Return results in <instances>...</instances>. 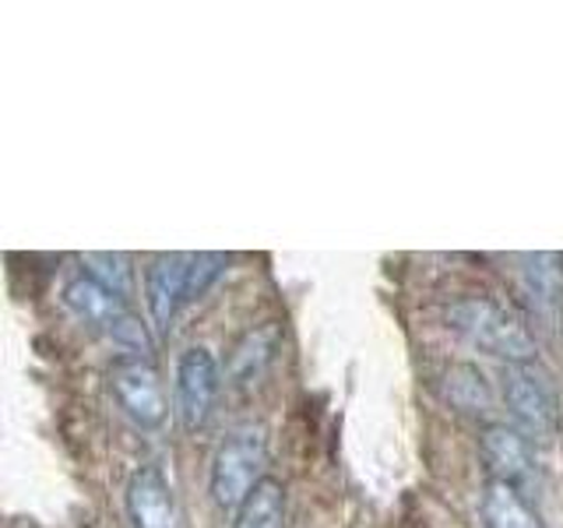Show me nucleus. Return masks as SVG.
<instances>
[{
  "label": "nucleus",
  "mask_w": 563,
  "mask_h": 528,
  "mask_svg": "<svg viewBox=\"0 0 563 528\" xmlns=\"http://www.w3.org/2000/svg\"><path fill=\"white\" fill-rule=\"evenodd\" d=\"M190 293V254H158L145 272V299L152 324L169 331L176 310L187 304Z\"/></svg>",
  "instance_id": "nucleus-7"
},
{
  "label": "nucleus",
  "mask_w": 563,
  "mask_h": 528,
  "mask_svg": "<svg viewBox=\"0 0 563 528\" xmlns=\"http://www.w3.org/2000/svg\"><path fill=\"white\" fill-rule=\"evenodd\" d=\"M264 465H268V440H264V430L257 427L233 430L219 444L216 458H211V475H208L211 501L222 510H240V504L251 497L254 486L264 480Z\"/></svg>",
  "instance_id": "nucleus-2"
},
{
  "label": "nucleus",
  "mask_w": 563,
  "mask_h": 528,
  "mask_svg": "<svg viewBox=\"0 0 563 528\" xmlns=\"http://www.w3.org/2000/svg\"><path fill=\"white\" fill-rule=\"evenodd\" d=\"M444 398L454 405V409H462V413H489V384L486 377L475 370L472 363H454L448 366V374H444Z\"/></svg>",
  "instance_id": "nucleus-14"
},
{
  "label": "nucleus",
  "mask_w": 563,
  "mask_h": 528,
  "mask_svg": "<svg viewBox=\"0 0 563 528\" xmlns=\"http://www.w3.org/2000/svg\"><path fill=\"white\" fill-rule=\"evenodd\" d=\"M233 528H286V486L264 475L251 497L240 504Z\"/></svg>",
  "instance_id": "nucleus-13"
},
{
  "label": "nucleus",
  "mask_w": 563,
  "mask_h": 528,
  "mask_svg": "<svg viewBox=\"0 0 563 528\" xmlns=\"http://www.w3.org/2000/svg\"><path fill=\"white\" fill-rule=\"evenodd\" d=\"M282 324L278 321H264L257 328H251L243 339L233 345L229 352V363H225V374L233 384H254L264 370H268L282 349Z\"/></svg>",
  "instance_id": "nucleus-11"
},
{
  "label": "nucleus",
  "mask_w": 563,
  "mask_h": 528,
  "mask_svg": "<svg viewBox=\"0 0 563 528\" xmlns=\"http://www.w3.org/2000/svg\"><path fill=\"white\" fill-rule=\"evenodd\" d=\"M128 515L134 528H180L173 486L158 469H137L128 483Z\"/></svg>",
  "instance_id": "nucleus-9"
},
{
  "label": "nucleus",
  "mask_w": 563,
  "mask_h": 528,
  "mask_svg": "<svg viewBox=\"0 0 563 528\" xmlns=\"http://www.w3.org/2000/svg\"><path fill=\"white\" fill-rule=\"evenodd\" d=\"M85 275H92L102 282L106 289L117 293L120 299H128L134 289V275H131V261L123 254H85Z\"/></svg>",
  "instance_id": "nucleus-15"
},
{
  "label": "nucleus",
  "mask_w": 563,
  "mask_h": 528,
  "mask_svg": "<svg viewBox=\"0 0 563 528\" xmlns=\"http://www.w3.org/2000/svg\"><path fill=\"white\" fill-rule=\"evenodd\" d=\"M219 360L211 356L205 345L187 349L180 360H176V416H180L184 430L198 433L205 430V422L211 419V409H216L219 398Z\"/></svg>",
  "instance_id": "nucleus-5"
},
{
  "label": "nucleus",
  "mask_w": 563,
  "mask_h": 528,
  "mask_svg": "<svg viewBox=\"0 0 563 528\" xmlns=\"http://www.w3.org/2000/svg\"><path fill=\"white\" fill-rule=\"evenodd\" d=\"M479 454L497 483H507L525 493L539 480L532 444H528V437L521 430L507 427V422H489L479 437Z\"/></svg>",
  "instance_id": "nucleus-6"
},
{
  "label": "nucleus",
  "mask_w": 563,
  "mask_h": 528,
  "mask_svg": "<svg viewBox=\"0 0 563 528\" xmlns=\"http://www.w3.org/2000/svg\"><path fill=\"white\" fill-rule=\"evenodd\" d=\"M64 304L70 307V314H75L78 321H85L88 328H96L102 334H110L123 321V317L131 314L128 299H120L117 293H110L92 275L70 278L64 286Z\"/></svg>",
  "instance_id": "nucleus-10"
},
{
  "label": "nucleus",
  "mask_w": 563,
  "mask_h": 528,
  "mask_svg": "<svg viewBox=\"0 0 563 528\" xmlns=\"http://www.w3.org/2000/svg\"><path fill=\"white\" fill-rule=\"evenodd\" d=\"M483 525L486 528H542L539 510L528 504L521 490L489 480L483 493Z\"/></svg>",
  "instance_id": "nucleus-12"
},
{
  "label": "nucleus",
  "mask_w": 563,
  "mask_h": 528,
  "mask_svg": "<svg viewBox=\"0 0 563 528\" xmlns=\"http://www.w3.org/2000/svg\"><path fill=\"white\" fill-rule=\"evenodd\" d=\"M451 328L475 349L500 356L507 363H536V334L525 317L489 296H465L448 310Z\"/></svg>",
  "instance_id": "nucleus-1"
},
{
  "label": "nucleus",
  "mask_w": 563,
  "mask_h": 528,
  "mask_svg": "<svg viewBox=\"0 0 563 528\" xmlns=\"http://www.w3.org/2000/svg\"><path fill=\"white\" fill-rule=\"evenodd\" d=\"M504 405L525 430V437L553 440L560 433V398L542 366L536 363H507L504 370Z\"/></svg>",
  "instance_id": "nucleus-3"
},
{
  "label": "nucleus",
  "mask_w": 563,
  "mask_h": 528,
  "mask_svg": "<svg viewBox=\"0 0 563 528\" xmlns=\"http://www.w3.org/2000/svg\"><path fill=\"white\" fill-rule=\"evenodd\" d=\"M222 272H225V257L222 254H190V293H187V299L205 296L208 286Z\"/></svg>",
  "instance_id": "nucleus-16"
},
{
  "label": "nucleus",
  "mask_w": 563,
  "mask_h": 528,
  "mask_svg": "<svg viewBox=\"0 0 563 528\" xmlns=\"http://www.w3.org/2000/svg\"><path fill=\"white\" fill-rule=\"evenodd\" d=\"M110 387L120 409L128 413L141 430H158L169 416V402L158 381V370L152 360L141 356H120L110 366Z\"/></svg>",
  "instance_id": "nucleus-4"
},
{
  "label": "nucleus",
  "mask_w": 563,
  "mask_h": 528,
  "mask_svg": "<svg viewBox=\"0 0 563 528\" xmlns=\"http://www.w3.org/2000/svg\"><path fill=\"white\" fill-rule=\"evenodd\" d=\"M521 299L542 324L556 328L563 314V261L560 254H528L518 268Z\"/></svg>",
  "instance_id": "nucleus-8"
}]
</instances>
